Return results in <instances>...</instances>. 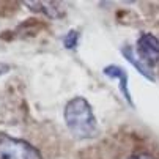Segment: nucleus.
<instances>
[{
  "label": "nucleus",
  "instance_id": "nucleus-4",
  "mask_svg": "<svg viewBox=\"0 0 159 159\" xmlns=\"http://www.w3.org/2000/svg\"><path fill=\"white\" fill-rule=\"evenodd\" d=\"M102 73H104V76H107L110 79H117L118 80V88H120L125 101L134 109V101H132V96H131V92H129V85H128V80H129L128 73L118 65H107V66H104Z\"/></svg>",
  "mask_w": 159,
  "mask_h": 159
},
{
  "label": "nucleus",
  "instance_id": "nucleus-5",
  "mask_svg": "<svg viewBox=\"0 0 159 159\" xmlns=\"http://www.w3.org/2000/svg\"><path fill=\"white\" fill-rule=\"evenodd\" d=\"M25 7H29V10L35 11V13H41L49 19H60L65 16V10L61 8V3L58 2H32V0H27L24 2Z\"/></svg>",
  "mask_w": 159,
  "mask_h": 159
},
{
  "label": "nucleus",
  "instance_id": "nucleus-2",
  "mask_svg": "<svg viewBox=\"0 0 159 159\" xmlns=\"http://www.w3.org/2000/svg\"><path fill=\"white\" fill-rule=\"evenodd\" d=\"M0 159H43V156L30 142L0 134Z\"/></svg>",
  "mask_w": 159,
  "mask_h": 159
},
{
  "label": "nucleus",
  "instance_id": "nucleus-6",
  "mask_svg": "<svg viewBox=\"0 0 159 159\" xmlns=\"http://www.w3.org/2000/svg\"><path fill=\"white\" fill-rule=\"evenodd\" d=\"M121 54H123V57L137 70L145 79H148V80H151V82H154L156 80V77H154V74L150 71V66H147L140 58H137V55H135V52H134V49L131 48V46H125L123 49H121Z\"/></svg>",
  "mask_w": 159,
  "mask_h": 159
},
{
  "label": "nucleus",
  "instance_id": "nucleus-8",
  "mask_svg": "<svg viewBox=\"0 0 159 159\" xmlns=\"http://www.w3.org/2000/svg\"><path fill=\"white\" fill-rule=\"evenodd\" d=\"M10 70H11V66H10L8 63H3V61H0V76L7 74V73H8Z\"/></svg>",
  "mask_w": 159,
  "mask_h": 159
},
{
  "label": "nucleus",
  "instance_id": "nucleus-3",
  "mask_svg": "<svg viewBox=\"0 0 159 159\" xmlns=\"http://www.w3.org/2000/svg\"><path fill=\"white\" fill-rule=\"evenodd\" d=\"M139 58L147 66H154L159 63V38L153 33H142L137 39Z\"/></svg>",
  "mask_w": 159,
  "mask_h": 159
},
{
  "label": "nucleus",
  "instance_id": "nucleus-1",
  "mask_svg": "<svg viewBox=\"0 0 159 159\" xmlns=\"http://www.w3.org/2000/svg\"><path fill=\"white\" fill-rule=\"evenodd\" d=\"M63 117L66 128L76 139H93L98 134V121L93 113L92 104L85 98L76 96L65 106Z\"/></svg>",
  "mask_w": 159,
  "mask_h": 159
},
{
  "label": "nucleus",
  "instance_id": "nucleus-9",
  "mask_svg": "<svg viewBox=\"0 0 159 159\" xmlns=\"http://www.w3.org/2000/svg\"><path fill=\"white\" fill-rule=\"evenodd\" d=\"M129 159H154V157H151L148 154H137V156H131Z\"/></svg>",
  "mask_w": 159,
  "mask_h": 159
},
{
  "label": "nucleus",
  "instance_id": "nucleus-7",
  "mask_svg": "<svg viewBox=\"0 0 159 159\" xmlns=\"http://www.w3.org/2000/svg\"><path fill=\"white\" fill-rule=\"evenodd\" d=\"M77 43H79V32L76 29H71L70 32L63 36V46L66 49H70V51H73V49L77 48Z\"/></svg>",
  "mask_w": 159,
  "mask_h": 159
}]
</instances>
